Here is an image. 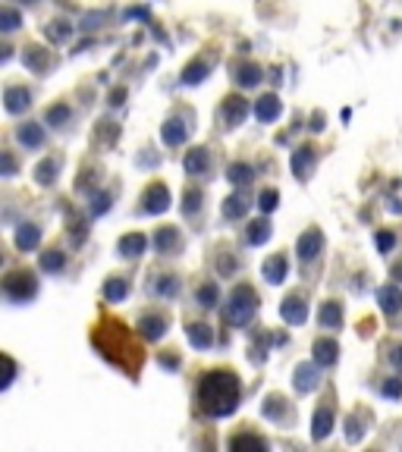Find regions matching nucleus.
I'll use <instances>...</instances> for the list:
<instances>
[{
    "instance_id": "f257e3e1",
    "label": "nucleus",
    "mask_w": 402,
    "mask_h": 452,
    "mask_svg": "<svg viewBox=\"0 0 402 452\" xmlns=\"http://www.w3.org/2000/svg\"><path fill=\"white\" fill-rule=\"evenodd\" d=\"M198 402L207 418H226L239 405V380L232 370H211L198 383Z\"/></svg>"
},
{
    "instance_id": "f03ea898",
    "label": "nucleus",
    "mask_w": 402,
    "mask_h": 452,
    "mask_svg": "<svg viewBox=\"0 0 402 452\" xmlns=\"http://www.w3.org/2000/svg\"><path fill=\"white\" fill-rule=\"evenodd\" d=\"M258 311V295L251 286H236L230 295V301H226V314L223 320L232 326H245L251 320V314Z\"/></svg>"
},
{
    "instance_id": "7ed1b4c3",
    "label": "nucleus",
    "mask_w": 402,
    "mask_h": 452,
    "mask_svg": "<svg viewBox=\"0 0 402 452\" xmlns=\"http://www.w3.org/2000/svg\"><path fill=\"white\" fill-rule=\"evenodd\" d=\"M35 276L31 273H10L3 280V292L10 295L13 301H25V299H31L35 295Z\"/></svg>"
},
{
    "instance_id": "20e7f679",
    "label": "nucleus",
    "mask_w": 402,
    "mask_h": 452,
    "mask_svg": "<svg viewBox=\"0 0 402 452\" xmlns=\"http://www.w3.org/2000/svg\"><path fill=\"white\" fill-rule=\"evenodd\" d=\"M280 314H283V320H286V324H292V326L305 324V317H308L305 299H299V295H289V299L280 305Z\"/></svg>"
},
{
    "instance_id": "39448f33",
    "label": "nucleus",
    "mask_w": 402,
    "mask_h": 452,
    "mask_svg": "<svg viewBox=\"0 0 402 452\" xmlns=\"http://www.w3.org/2000/svg\"><path fill=\"white\" fill-rule=\"evenodd\" d=\"M320 248H324V236H320V229H308L299 236V257L302 261H314V257L320 255Z\"/></svg>"
},
{
    "instance_id": "423d86ee",
    "label": "nucleus",
    "mask_w": 402,
    "mask_h": 452,
    "mask_svg": "<svg viewBox=\"0 0 402 452\" xmlns=\"http://www.w3.org/2000/svg\"><path fill=\"white\" fill-rule=\"evenodd\" d=\"M280 113H283V104L276 100V94H264V98L255 100V119H261V123H274Z\"/></svg>"
},
{
    "instance_id": "0eeeda50",
    "label": "nucleus",
    "mask_w": 402,
    "mask_h": 452,
    "mask_svg": "<svg viewBox=\"0 0 402 452\" xmlns=\"http://www.w3.org/2000/svg\"><path fill=\"white\" fill-rule=\"evenodd\" d=\"M170 207V192H167V186H151L148 192H144V211L148 213H163Z\"/></svg>"
},
{
    "instance_id": "6e6552de",
    "label": "nucleus",
    "mask_w": 402,
    "mask_h": 452,
    "mask_svg": "<svg viewBox=\"0 0 402 452\" xmlns=\"http://www.w3.org/2000/svg\"><path fill=\"white\" fill-rule=\"evenodd\" d=\"M248 100H242V98H226V104H223V119H226V126H239L245 116H248Z\"/></svg>"
},
{
    "instance_id": "1a4fd4ad",
    "label": "nucleus",
    "mask_w": 402,
    "mask_h": 452,
    "mask_svg": "<svg viewBox=\"0 0 402 452\" xmlns=\"http://www.w3.org/2000/svg\"><path fill=\"white\" fill-rule=\"evenodd\" d=\"M314 364H318V361H314ZM314 364H299V368H295V389H299V393H311V389L320 383L318 368H314Z\"/></svg>"
},
{
    "instance_id": "9d476101",
    "label": "nucleus",
    "mask_w": 402,
    "mask_h": 452,
    "mask_svg": "<svg viewBox=\"0 0 402 452\" xmlns=\"http://www.w3.org/2000/svg\"><path fill=\"white\" fill-rule=\"evenodd\" d=\"M330 430H333V412L327 405H320L318 412H314V421H311V437L324 439V437H330Z\"/></svg>"
},
{
    "instance_id": "9b49d317",
    "label": "nucleus",
    "mask_w": 402,
    "mask_h": 452,
    "mask_svg": "<svg viewBox=\"0 0 402 452\" xmlns=\"http://www.w3.org/2000/svg\"><path fill=\"white\" fill-rule=\"evenodd\" d=\"M377 301L387 314H396L402 308V289L399 286H380L377 289Z\"/></svg>"
},
{
    "instance_id": "f8f14e48",
    "label": "nucleus",
    "mask_w": 402,
    "mask_h": 452,
    "mask_svg": "<svg viewBox=\"0 0 402 452\" xmlns=\"http://www.w3.org/2000/svg\"><path fill=\"white\" fill-rule=\"evenodd\" d=\"M320 317V326H330V330H339L343 326V308H339V301H324L318 311Z\"/></svg>"
},
{
    "instance_id": "ddd939ff",
    "label": "nucleus",
    "mask_w": 402,
    "mask_h": 452,
    "mask_svg": "<svg viewBox=\"0 0 402 452\" xmlns=\"http://www.w3.org/2000/svg\"><path fill=\"white\" fill-rule=\"evenodd\" d=\"M3 100H6V110L10 113H22L25 107L31 104V94L25 91V88H19V85H13V88H6V94H3Z\"/></svg>"
},
{
    "instance_id": "4468645a",
    "label": "nucleus",
    "mask_w": 402,
    "mask_h": 452,
    "mask_svg": "<svg viewBox=\"0 0 402 452\" xmlns=\"http://www.w3.org/2000/svg\"><path fill=\"white\" fill-rule=\"evenodd\" d=\"M163 144H170V148H176V144H182L186 142V135H188V129L182 126V119H167L163 123Z\"/></svg>"
},
{
    "instance_id": "2eb2a0df",
    "label": "nucleus",
    "mask_w": 402,
    "mask_h": 452,
    "mask_svg": "<svg viewBox=\"0 0 402 452\" xmlns=\"http://www.w3.org/2000/svg\"><path fill=\"white\" fill-rule=\"evenodd\" d=\"M264 280L274 282V286L286 280V257H283V255L267 257V261H264Z\"/></svg>"
},
{
    "instance_id": "dca6fc26",
    "label": "nucleus",
    "mask_w": 402,
    "mask_h": 452,
    "mask_svg": "<svg viewBox=\"0 0 402 452\" xmlns=\"http://www.w3.org/2000/svg\"><path fill=\"white\" fill-rule=\"evenodd\" d=\"M38 242H41V229H38L35 223H22L19 226V232H16V245L22 251H31V248H38Z\"/></svg>"
},
{
    "instance_id": "f3484780",
    "label": "nucleus",
    "mask_w": 402,
    "mask_h": 452,
    "mask_svg": "<svg viewBox=\"0 0 402 452\" xmlns=\"http://www.w3.org/2000/svg\"><path fill=\"white\" fill-rule=\"evenodd\" d=\"M207 167H211V157H207L204 148H192V151H188V157H186V173L201 176Z\"/></svg>"
},
{
    "instance_id": "a211bd4d",
    "label": "nucleus",
    "mask_w": 402,
    "mask_h": 452,
    "mask_svg": "<svg viewBox=\"0 0 402 452\" xmlns=\"http://www.w3.org/2000/svg\"><path fill=\"white\" fill-rule=\"evenodd\" d=\"M311 167H314V154H311V148H299V151H295V154H292V173L299 176V179H308Z\"/></svg>"
},
{
    "instance_id": "6ab92c4d",
    "label": "nucleus",
    "mask_w": 402,
    "mask_h": 452,
    "mask_svg": "<svg viewBox=\"0 0 402 452\" xmlns=\"http://www.w3.org/2000/svg\"><path fill=\"white\" fill-rule=\"evenodd\" d=\"M144 248H148V239H144L142 232H129V236L119 239V251H123V255H129V257H138Z\"/></svg>"
},
{
    "instance_id": "aec40b11",
    "label": "nucleus",
    "mask_w": 402,
    "mask_h": 452,
    "mask_svg": "<svg viewBox=\"0 0 402 452\" xmlns=\"http://www.w3.org/2000/svg\"><path fill=\"white\" fill-rule=\"evenodd\" d=\"M176 245H179V236H176L173 226H163V229H157L154 248L161 251V255H170V251H176Z\"/></svg>"
},
{
    "instance_id": "412c9836",
    "label": "nucleus",
    "mask_w": 402,
    "mask_h": 452,
    "mask_svg": "<svg viewBox=\"0 0 402 452\" xmlns=\"http://www.w3.org/2000/svg\"><path fill=\"white\" fill-rule=\"evenodd\" d=\"M336 342H330V339H318L314 342V361L320 364V368H327V364L336 361Z\"/></svg>"
},
{
    "instance_id": "4be33fe9",
    "label": "nucleus",
    "mask_w": 402,
    "mask_h": 452,
    "mask_svg": "<svg viewBox=\"0 0 402 452\" xmlns=\"http://www.w3.org/2000/svg\"><path fill=\"white\" fill-rule=\"evenodd\" d=\"M16 135H19V142H22L25 148H41V144H44V129H41V126H35V123L22 126Z\"/></svg>"
},
{
    "instance_id": "5701e85b",
    "label": "nucleus",
    "mask_w": 402,
    "mask_h": 452,
    "mask_svg": "<svg viewBox=\"0 0 402 452\" xmlns=\"http://www.w3.org/2000/svg\"><path fill=\"white\" fill-rule=\"evenodd\" d=\"M245 211H248V201H245L242 195H230V198L223 201V217H226V220L245 217Z\"/></svg>"
},
{
    "instance_id": "b1692460",
    "label": "nucleus",
    "mask_w": 402,
    "mask_h": 452,
    "mask_svg": "<svg viewBox=\"0 0 402 452\" xmlns=\"http://www.w3.org/2000/svg\"><path fill=\"white\" fill-rule=\"evenodd\" d=\"M142 333L148 339H161L163 333H167V320L161 317V314H151V317H142Z\"/></svg>"
},
{
    "instance_id": "393cba45",
    "label": "nucleus",
    "mask_w": 402,
    "mask_h": 452,
    "mask_svg": "<svg viewBox=\"0 0 402 452\" xmlns=\"http://www.w3.org/2000/svg\"><path fill=\"white\" fill-rule=\"evenodd\" d=\"M186 333H188V342H192L195 349H207V345H211V330H207L204 324H188Z\"/></svg>"
},
{
    "instance_id": "a878e982",
    "label": "nucleus",
    "mask_w": 402,
    "mask_h": 452,
    "mask_svg": "<svg viewBox=\"0 0 402 452\" xmlns=\"http://www.w3.org/2000/svg\"><path fill=\"white\" fill-rule=\"evenodd\" d=\"M245 239H248L251 245H264L270 239V223L267 220H255V223L248 226V232H245Z\"/></svg>"
},
{
    "instance_id": "bb28decb",
    "label": "nucleus",
    "mask_w": 402,
    "mask_h": 452,
    "mask_svg": "<svg viewBox=\"0 0 402 452\" xmlns=\"http://www.w3.org/2000/svg\"><path fill=\"white\" fill-rule=\"evenodd\" d=\"M126 292H129V282H126V280H107V286H104V299L107 301L126 299Z\"/></svg>"
},
{
    "instance_id": "cd10ccee",
    "label": "nucleus",
    "mask_w": 402,
    "mask_h": 452,
    "mask_svg": "<svg viewBox=\"0 0 402 452\" xmlns=\"http://www.w3.org/2000/svg\"><path fill=\"white\" fill-rule=\"evenodd\" d=\"M207 69H211V60H204V63H192V66L182 73V82L186 85H195V82H201L207 75Z\"/></svg>"
},
{
    "instance_id": "c85d7f7f",
    "label": "nucleus",
    "mask_w": 402,
    "mask_h": 452,
    "mask_svg": "<svg viewBox=\"0 0 402 452\" xmlns=\"http://www.w3.org/2000/svg\"><path fill=\"white\" fill-rule=\"evenodd\" d=\"M57 170H60V160H44L41 167L35 170V176H38V182L41 186H50V182L57 179Z\"/></svg>"
},
{
    "instance_id": "c756f323",
    "label": "nucleus",
    "mask_w": 402,
    "mask_h": 452,
    "mask_svg": "<svg viewBox=\"0 0 402 452\" xmlns=\"http://www.w3.org/2000/svg\"><path fill=\"white\" fill-rule=\"evenodd\" d=\"M261 82V66H255V63H245L242 69H239V85H258Z\"/></svg>"
},
{
    "instance_id": "7c9ffc66",
    "label": "nucleus",
    "mask_w": 402,
    "mask_h": 452,
    "mask_svg": "<svg viewBox=\"0 0 402 452\" xmlns=\"http://www.w3.org/2000/svg\"><path fill=\"white\" fill-rule=\"evenodd\" d=\"M154 292L163 295V299H173V295L179 292V280H176V276H161L157 286H154Z\"/></svg>"
},
{
    "instance_id": "2f4dec72",
    "label": "nucleus",
    "mask_w": 402,
    "mask_h": 452,
    "mask_svg": "<svg viewBox=\"0 0 402 452\" xmlns=\"http://www.w3.org/2000/svg\"><path fill=\"white\" fill-rule=\"evenodd\" d=\"M63 264H66L63 251H44V255H41V267H44V270H50V273L63 270Z\"/></svg>"
},
{
    "instance_id": "473e14b6",
    "label": "nucleus",
    "mask_w": 402,
    "mask_h": 452,
    "mask_svg": "<svg viewBox=\"0 0 402 452\" xmlns=\"http://www.w3.org/2000/svg\"><path fill=\"white\" fill-rule=\"evenodd\" d=\"M217 299H220V292H217V286H214V282H204V286H198V305L214 308V305H217Z\"/></svg>"
},
{
    "instance_id": "72a5a7b5",
    "label": "nucleus",
    "mask_w": 402,
    "mask_h": 452,
    "mask_svg": "<svg viewBox=\"0 0 402 452\" xmlns=\"http://www.w3.org/2000/svg\"><path fill=\"white\" fill-rule=\"evenodd\" d=\"M226 176H230V182L242 186V182H248V179H251V167H248V163H232V167L226 170Z\"/></svg>"
},
{
    "instance_id": "f704fd0d",
    "label": "nucleus",
    "mask_w": 402,
    "mask_h": 452,
    "mask_svg": "<svg viewBox=\"0 0 402 452\" xmlns=\"http://www.w3.org/2000/svg\"><path fill=\"white\" fill-rule=\"evenodd\" d=\"M73 116V110H69L66 104H57V107H47V123L50 126H63L66 119Z\"/></svg>"
},
{
    "instance_id": "c9c22d12",
    "label": "nucleus",
    "mask_w": 402,
    "mask_h": 452,
    "mask_svg": "<svg viewBox=\"0 0 402 452\" xmlns=\"http://www.w3.org/2000/svg\"><path fill=\"white\" fill-rule=\"evenodd\" d=\"M25 66H29L31 73H41L44 69V50H38V47L25 50Z\"/></svg>"
},
{
    "instance_id": "e433bc0d",
    "label": "nucleus",
    "mask_w": 402,
    "mask_h": 452,
    "mask_svg": "<svg viewBox=\"0 0 402 452\" xmlns=\"http://www.w3.org/2000/svg\"><path fill=\"white\" fill-rule=\"evenodd\" d=\"M380 393L387 396V399H399L402 396V377H389V380L380 383Z\"/></svg>"
},
{
    "instance_id": "4c0bfd02",
    "label": "nucleus",
    "mask_w": 402,
    "mask_h": 452,
    "mask_svg": "<svg viewBox=\"0 0 402 452\" xmlns=\"http://www.w3.org/2000/svg\"><path fill=\"white\" fill-rule=\"evenodd\" d=\"M276 204H280V195H276L274 188H267V192H261V201H258V207H261L264 213H270Z\"/></svg>"
},
{
    "instance_id": "58836bf2",
    "label": "nucleus",
    "mask_w": 402,
    "mask_h": 452,
    "mask_svg": "<svg viewBox=\"0 0 402 452\" xmlns=\"http://www.w3.org/2000/svg\"><path fill=\"white\" fill-rule=\"evenodd\" d=\"M69 31H73V29H69L66 22H54V25H47V29H44V35H47L50 41H63Z\"/></svg>"
},
{
    "instance_id": "ea45409f",
    "label": "nucleus",
    "mask_w": 402,
    "mask_h": 452,
    "mask_svg": "<svg viewBox=\"0 0 402 452\" xmlns=\"http://www.w3.org/2000/svg\"><path fill=\"white\" fill-rule=\"evenodd\" d=\"M230 446H232V449H242V446H255V449H264V439H258V437H236Z\"/></svg>"
},
{
    "instance_id": "a19ab883",
    "label": "nucleus",
    "mask_w": 402,
    "mask_h": 452,
    "mask_svg": "<svg viewBox=\"0 0 402 452\" xmlns=\"http://www.w3.org/2000/svg\"><path fill=\"white\" fill-rule=\"evenodd\" d=\"M374 242H377V248H380V251H393L396 236H393V232H377V239H374Z\"/></svg>"
},
{
    "instance_id": "79ce46f5",
    "label": "nucleus",
    "mask_w": 402,
    "mask_h": 452,
    "mask_svg": "<svg viewBox=\"0 0 402 452\" xmlns=\"http://www.w3.org/2000/svg\"><path fill=\"white\" fill-rule=\"evenodd\" d=\"M0 22H3V31H13L19 25V13L13 10H3V16H0Z\"/></svg>"
},
{
    "instance_id": "37998d69",
    "label": "nucleus",
    "mask_w": 402,
    "mask_h": 452,
    "mask_svg": "<svg viewBox=\"0 0 402 452\" xmlns=\"http://www.w3.org/2000/svg\"><path fill=\"white\" fill-rule=\"evenodd\" d=\"M198 198H201V195L195 192V188H192V192H186V204H182V211H186V213H195V211H198Z\"/></svg>"
},
{
    "instance_id": "c03bdc74",
    "label": "nucleus",
    "mask_w": 402,
    "mask_h": 452,
    "mask_svg": "<svg viewBox=\"0 0 402 452\" xmlns=\"http://www.w3.org/2000/svg\"><path fill=\"white\" fill-rule=\"evenodd\" d=\"M107 207H110V195H98V198H94V204H91V213L98 217V213H104Z\"/></svg>"
},
{
    "instance_id": "a18cd8bd",
    "label": "nucleus",
    "mask_w": 402,
    "mask_h": 452,
    "mask_svg": "<svg viewBox=\"0 0 402 452\" xmlns=\"http://www.w3.org/2000/svg\"><path fill=\"white\" fill-rule=\"evenodd\" d=\"M345 427H349V430H345V437H349V439H358V437H362V427H358L352 418L345 421Z\"/></svg>"
},
{
    "instance_id": "49530a36",
    "label": "nucleus",
    "mask_w": 402,
    "mask_h": 452,
    "mask_svg": "<svg viewBox=\"0 0 402 452\" xmlns=\"http://www.w3.org/2000/svg\"><path fill=\"white\" fill-rule=\"evenodd\" d=\"M126 19H148V10H126Z\"/></svg>"
},
{
    "instance_id": "de8ad7c7",
    "label": "nucleus",
    "mask_w": 402,
    "mask_h": 452,
    "mask_svg": "<svg viewBox=\"0 0 402 452\" xmlns=\"http://www.w3.org/2000/svg\"><path fill=\"white\" fill-rule=\"evenodd\" d=\"M13 170H16L13 157H10V154H3V176H13Z\"/></svg>"
},
{
    "instance_id": "09e8293b",
    "label": "nucleus",
    "mask_w": 402,
    "mask_h": 452,
    "mask_svg": "<svg viewBox=\"0 0 402 452\" xmlns=\"http://www.w3.org/2000/svg\"><path fill=\"white\" fill-rule=\"evenodd\" d=\"M161 364H163V368H179V358H170V355H163V358H161Z\"/></svg>"
},
{
    "instance_id": "8fccbe9b",
    "label": "nucleus",
    "mask_w": 402,
    "mask_h": 452,
    "mask_svg": "<svg viewBox=\"0 0 402 452\" xmlns=\"http://www.w3.org/2000/svg\"><path fill=\"white\" fill-rule=\"evenodd\" d=\"M232 267H236V261H232V257H220V270H223V273H226V270H232Z\"/></svg>"
},
{
    "instance_id": "3c124183",
    "label": "nucleus",
    "mask_w": 402,
    "mask_h": 452,
    "mask_svg": "<svg viewBox=\"0 0 402 452\" xmlns=\"http://www.w3.org/2000/svg\"><path fill=\"white\" fill-rule=\"evenodd\" d=\"M389 358H393V364L402 370V349H393V355H389Z\"/></svg>"
},
{
    "instance_id": "603ef678",
    "label": "nucleus",
    "mask_w": 402,
    "mask_h": 452,
    "mask_svg": "<svg viewBox=\"0 0 402 452\" xmlns=\"http://www.w3.org/2000/svg\"><path fill=\"white\" fill-rule=\"evenodd\" d=\"M110 104H123V91H113L110 94Z\"/></svg>"
}]
</instances>
